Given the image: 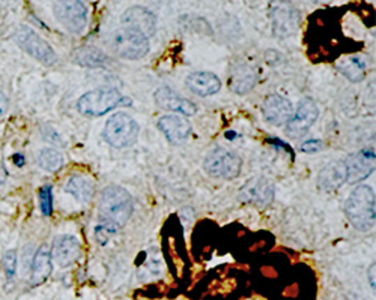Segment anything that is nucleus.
<instances>
[{
	"mask_svg": "<svg viewBox=\"0 0 376 300\" xmlns=\"http://www.w3.org/2000/svg\"><path fill=\"white\" fill-rule=\"evenodd\" d=\"M134 210L133 197L127 189L122 187L112 185L103 189L98 203L100 222L114 230H119L127 226Z\"/></svg>",
	"mask_w": 376,
	"mask_h": 300,
	"instance_id": "nucleus-1",
	"label": "nucleus"
},
{
	"mask_svg": "<svg viewBox=\"0 0 376 300\" xmlns=\"http://www.w3.org/2000/svg\"><path fill=\"white\" fill-rule=\"evenodd\" d=\"M345 214L351 224L360 231L375 227V192L369 185H359L349 194L345 205Z\"/></svg>",
	"mask_w": 376,
	"mask_h": 300,
	"instance_id": "nucleus-2",
	"label": "nucleus"
},
{
	"mask_svg": "<svg viewBox=\"0 0 376 300\" xmlns=\"http://www.w3.org/2000/svg\"><path fill=\"white\" fill-rule=\"evenodd\" d=\"M133 101L114 89H96L84 93L77 101V111L88 118H100L119 107H130Z\"/></svg>",
	"mask_w": 376,
	"mask_h": 300,
	"instance_id": "nucleus-3",
	"label": "nucleus"
},
{
	"mask_svg": "<svg viewBox=\"0 0 376 300\" xmlns=\"http://www.w3.org/2000/svg\"><path fill=\"white\" fill-rule=\"evenodd\" d=\"M140 132L139 123L134 120L127 113H116L112 114L109 120L105 122L103 129V139L105 143H109L112 148L123 149L128 148L137 140Z\"/></svg>",
	"mask_w": 376,
	"mask_h": 300,
	"instance_id": "nucleus-4",
	"label": "nucleus"
},
{
	"mask_svg": "<svg viewBox=\"0 0 376 300\" xmlns=\"http://www.w3.org/2000/svg\"><path fill=\"white\" fill-rule=\"evenodd\" d=\"M243 162L236 153L223 148L212 149L204 159V170L211 177L232 180L239 176Z\"/></svg>",
	"mask_w": 376,
	"mask_h": 300,
	"instance_id": "nucleus-5",
	"label": "nucleus"
},
{
	"mask_svg": "<svg viewBox=\"0 0 376 300\" xmlns=\"http://www.w3.org/2000/svg\"><path fill=\"white\" fill-rule=\"evenodd\" d=\"M113 52L122 59L139 61L149 53V40L130 27L121 26L112 38Z\"/></svg>",
	"mask_w": 376,
	"mask_h": 300,
	"instance_id": "nucleus-6",
	"label": "nucleus"
},
{
	"mask_svg": "<svg viewBox=\"0 0 376 300\" xmlns=\"http://www.w3.org/2000/svg\"><path fill=\"white\" fill-rule=\"evenodd\" d=\"M14 38L18 47H22L27 54H31L41 63L52 66L57 62V56H56V52L53 50V47L47 41H44L36 32H33L31 27L22 26L15 32Z\"/></svg>",
	"mask_w": 376,
	"mask_h": 300,
	"instance_id": "nucleus-7",
	"label": "nucleus"
},
{
	"mask_svg": "<svg viewBox=\"0 0 376 300\" xmlns=\"http://www.w3.org/2000/svg\"><path fill=\"white\" fill-rule=\"evenodd\" d=\"M53 14L71 33H82L88 26V6L83 2H57L53 6Z\"/></svg>",
	"mask_w": 376,
	"mask_h": 300,
	"instance_id": "nucleus-8",
	"label": "nucleus"
},
{
	"mask_svg": "<svg viewBox=\"0 0 376 300\" xmlns=\"http://www.w3.org/2000/svg\"><path fill=\"white\" fill-rule=\"evenodd\" d=\"M319 118V109L310 98H304L296 111L292 114L291 120L286 123V135L291 139H301L310 129Z\"/></svg>",
	"mask_w": 376,
	"mask_h": 300,
	"instance_id": "nucleus-9",
	"label": "nucleus"
},
{
	"mask_svg": "<svg viewBox=\"0 0 376 300\" xmlns=\"http://www.w3.org/2000/svg\"><path fill=\"white\" fill-rule=\"evenodd\" d=\"M274 185L266 177L257 176L247 180L239 189L238 197L241 201L256 206H266L274 200Z\"/></svg>",
	"mask_w": 376,
	"mask_h": 300,
	"instance_id": "nucleus-10",
	"label": "nucleus"
},
{
	"mask_svg": "<svg viewBox=\"0 0 376 300\" xmlns=\"http://www.w3.org/2000/svg\"><path fill=\"white\" fill-rule=\"evenodd\" d=\"M121 26L130 27L142 33L144 38H152L157 31V18L149 9L143 6H131L121 17Z\"/></svg>",
	"mask_w": 376,
	"mask_h": 300,
	"instance_id": "nucleus-11",
	"label": "nucleus"
},
{
	"mask_svg": "<svg viewBox=\"0 0 376 300\" xmlns=\"http://www.w3.org/2000/svg\"><path fill=\"white\" fill-rule=\"evenodd\" d=\"M348 170V182L356 183L368 179L375 171V152L373 149H363L349 155L345 161Z\"/></svg>",
	"mask_w": 376,
	"mask_h": 300,
	"instance_id": "nucleus-12",
	"label": "nucleus"
},
{
	"mask_svg": "<svg viewBox=\"0 0 376 300\" xmlns=\"http://www.w3.org/2000/svg\"><path fill=\"white\" fill-rule=\"evenodd\" d=\"M52 251V260L61 267H70L82 257V244L74 236L63 235L54 239Z\"/></svg>",
	"mask_w": 376,
	"mask_h": 300,
	"instance_id": "nucleus-13",
	"label": "nucleus"
},
{
	"mask_svg": "<svg viewBox=\"0 0 376 300\" xmlns=\"http://www.w3.org/2000/svg\"><path fill=\"white\" fill-rule=\"evenodd\" d=\"M294 114L292 104L280 95H269L262 105V116L265 122L273 127H283L291 120Z\"/></svg>",
	"mask_w": 376,
	"mask_h": 300,
	"instance_id": "nucleus-14",
	"label": "nucleus"
},
{
	"mask_svg": "<svg viewBox=\"0 0 376 300\" xmlns=\"http://www.w3.org/2000/svg\"><path fill=\"white\" fill-rule=\"evenodd\" d=\"M153 100H156L160 109L187 116V118H191V116L197 113L195 102H191L187 98H182L176 92H173L170 87H161V89H158L156 95H153Z\"/></svg>",
	"mask_w": 376,
	"mask_h": 300,
	"instance_id": "nucleus-15",
	"label": "nucleus"
},
{
	"mask_svg": "<svg viewBox=\"0 0 376 300\" xmlns=\"http://www.w3.org/2000/svg\"><path fill=\"white\" fill-rule=\"evenodd\" d=\"M158 129L165 134L169 143L172 144H182L187 141L191 134V123L178 114H166L157 123Z\"/></svg>",
	"mask_w": 376,
	"mask_h": 300,
	"instance_id": "nucleus-16",
	"label": "nucleus"
},
{
	"mask_svg": "<svg viewBox=\"0 0 376 300\" xmlns=\"http://www.w3.org/2000/svg\"><path fill=\"white\" fill-rule=\"evenodd\" d=\"M301 23V14L292 6H277L273 13V31L278 38H287L296 33Z\"/></svg>",
	"mask_w": 376,
	"mask_h": 300,
	"instance_id": "nucleus-17",
	"label": "nucleus"
},
{
	"mask_svg": "<svg viewBox=\"0 0 376 300\" xmlns=\"http://www.w3.org/2000/svg\"><path fill=\"white\" fill-rule=\"evenodd\" d=\"M348 182V170L345 161H336L324 167L317 176V187L322 191L333 192L342 188Z\"/></svg>",
	"mask_w": 376,
	"mask_h": 300,
	"instance_id": "nucleus-18",
	"label": "nucleus"
},
{
	"mask_svg": "<svg viewBox=\"0 0 376 300\" xmlns=\"http://www.w3.org/2000/svg\"><path fill=\"white\" fill-rule=\"evenodd\" d=\"M186 84H187V87L190 89L191 93L202 96V98H205V96L216 95L221 89V81H220L218 77L216 74L206 72V71L191 72L187 77Z\"/></svg>",
	"mask_w": 376,
	"mask_h": 300,
	"instance_id": "nucleus-19",
	"label": "nucleus"
},
{
	"mask_svg": "<svg viewBox=\"0 0 376 300\" xmlns=\"http://www.w3.org/2000/svg\"><path fill=\"white\" fill-rule=\"evenodd\" d=\"M53 270V260H52V251L48 245H41L38 248L35 257L32 258L31 266V285L36 287L41 285L52 275Z\"/></svg>",
	"mask_w": 376,
	"mask_h": 300,
	"instance_id": "nucleus-20",
	"label": "nucleus"
},
{
	"mask_svg": "<svg viewBox=\"0 0 376 300\" xmlns=\"http://www.w3.org/2000/svg\"><path fill=\"white\" fill-rule=\"evenodd\" d=\"M73 62L83 68H101L107 63V56H105L100 48L84 45L74 50Z\"/></svg>",
	"mask_w": 376,
	"mask_h": 300,
	"instance_id": "nucleus-21",
	"label": "nucleus"
},
{
	"mask_svg": "<svg viewBox=\"0 0 376 300\" xmlns=\"http://www.w3.org/2000/svg\"><path fill=\"white\" fill-rule=\"evenodd\" d=\"M65 191L71 194V196L77 200L86 205V203H89L93 197V185L92 182L86 179L84 176H79V174H75V176L70 177L68 182H66L65 185Z\"/></svg>",
	"mask_w": 376,
	"mask_h": 300,
	"instance_id": "nucleus-22",
	"label": "nucleus"
},
{
	"mask_svg": "<svg viewBox=\"0 0 376 300\" xmlns=\"http://www.w3.org/2000/svg\"><path fill=\"white\" fill-rule=\"evenodd\" d=\"M255 84H256V75L247 66L236 68V71L232 74V77H230V89L238 95H246L248 92H252Z\"/></svg>",
	"mask_w": 376,
	"mask_h": 300,
	"instance_id": "nucleus-23",
	"label": "nucleus"
},
{
	"mask_svg": "<svg viewBox=\"0 0 376 300\" xmlns=\"http://www.w3.org/2000/svg\"><path fill=\"white\" fill-rule=\"evenodd\" d=\"M337 68L352 83H359L366 77V63L360 57H346Z\"/></svg>",
	"mask_w": 376,
	"mask_h": 300,
	"instance_id": "nucleus-24",
	"label": "nucleus"
},
{
	"mask_svg": "<svg viewBox=\"0 0 376 300\" xmlns=\"http://www.w3.org/2000/svg\"><path fill=\"white\" fill-rule=\"evenodd\" d=\"M38 164H40V167L45 171L56 173L63 166V157L62 153L57 152L56 149H44L38 155Z\"/></svg>",
	"mask_w": 376,
	"mask_h": 300,
	"instance_id": "nucleus-25",
	"label": "nucleus"
},
{
	"mask_svg": "<svg viewBox=\"0 0 376 300\" xmlns=\"http://www.w3.org/2000/svg\"><path fill=\"white\" fill-rule=\"evenodd\" d=\"M40 206L44 216H50L53 214V188L52 185H45L40 191Z\"/></svg>",
	"mask_w": 376,
	"mask_h": 300,
	"instance_id": "nucleus-26",
	"label": "nucleus"
},
{
	"mask_svg": "<svg viewBox=\"0 0 376 300\" xmlns=\"http://www.w3.org/2000/svg\"><path fill=\"white\" fill-rule=\"evenodd\" d=\"M17 253L14 249L11 251H6L3 258H2V266H3V272H5V276L8 278V281H11L15 274H17Z\"/></svg>",
	"mask_w": 376,
	"mask_h": 300,
	"instance_id": "nucleus-27",
	"label": "nucleus"
},
{
	"mask_svg": "<svg viewBox=\"0 0 376 300\" xmlns=\"http://www.w3.org/2000/svg\"><path fill=\"white\" fill-rule=\"evenodd\" d=\"M116 233V230L103 224V222H98V226L95 227V239L98 242L100 245H105L109 242V239Z\"/></svg>",
	"mask_w": 376,
	"mask_h": 300,
	"instance_id": "nucleus-28",
	"label": "nucleus"
},
{
	"mask_svg": "<svg viewBox=\"0 0 376 300\" xmlns=\"http://www.w3.org/2000/svg\"><path fill=\"white\" fill-rule=\"evenodd\" d=\"M41 132H43V137L45 141L54 144V146H65V141L62 140L61 135L57 134V131L53 129L52 127H43Z\"/></svg>",
	"mask_w": 376,
	"mask_h": 300,
	"instance_id": "nucleus-29",
	"label": "nucleus"
},
{
	"mask_svg": "<svg viewBox=\"0 0 376 300\" xmlns=\"http://www.w3.org/2000/svg\"><path fill=\"white\" fill-rule=\"evenodd\" d=\"M324 148H325L324 141L317 139H310L301 144V150L304 153H316V152H321Z\"/></svg>",
	"mask_w": 376,
	"mask_h": 300,
	"instance_id": "nucleus-30",
	"label": "nucleus"
},
{
	"mask_svg": "<svg viewBox=\"0 0 376 300\" xmlns=\"http://www.w3.org/2000/svg\"><path fill=\"white\" fill-rule=\"evenodd\" d=\"M8 109H9V100L6 98V95L3 92H0V118H3L8 113Z\"/></svg>",
	"mask_w": 376,
	"mask_h": 300,
	"instance_id": "nucleus-31",
	"label": "nucleus"
},
{
	"mask_svg": "<svg viewBox=\"0 0 376 300\" xmlns=\"http://www.w3.org/2000/svg\"><path fill=\"white\" fill-rule=\"evenodd\" d=\"M375 270H376V265H375V263H372V266L369 267V272H368L369 284H370L372 290H375V287H376V279H375V275H376V272H375Z\"/></svg>",
	"mask_w": 376,
	"mask_h": 300,
	"instance_id": "nucleus-32",
	"label": "nucleus"
},
{
	"mask_svg": "<svg viewBox=\"0 0 376 300\" xmlns=\"http://www.w3.org/2000/svg\"><path fill=\"white\" fill-rule=\"evenodd\" d=\"M6 179H8V171H6L3 164L0 162V185H3V183L6 182Z\"/></svg>",
	"mask_w": 376,
	"mask_h": 300,
	"instance_id": "nucleus-33",
	"label": "nucleus"
},
{
	"mask_svg": "<svg viewBox=\"0 0 376 300\" xmlns=\"http://www.w3.org/2000/svg\"><path fill=\"white\" fill-rule=\"evenodd\" d=\"M13 161L15 162V166L17 167H23L24 166V157H22V155H14L13 157Z\"/></svg>",
	"mask_w": 376,
	"mask_h": 300,
	"instance_id": "nucleus-34",
	"label": "nucleus"
},
{
	"mask_svg": "<svg viewBox=\"0 0 376 300\" xmlns=\"http://www.w3.org/2000/svg\"><path fill=\"white\" fill-rule=\"evenodd\" d=\"M225 137H227L229 140H235V139L238 137V135H236V132H234V131H227V132L225 134Z\"/></svg>",
	"mask_w": 376,
	"mask_h": 300,
	"instance_id": "nucleus-35",
	"label": "nucleus"
},
{
	"mask_svg": "<svg viewBox=\"0 0 376 300\" xmlns=\"http://www.w3.org/2000/svg\"><path fill=\"white\" fill-rule=\"evenodd\" d=\"M2 283H3V275H2V272H0V284Z\"/></svg>",
	"mask_w": 376,
	"mask_h": 300,
	"instance_id": "nucleus-36",
	"label": "nucleus"
}]
</instances>
